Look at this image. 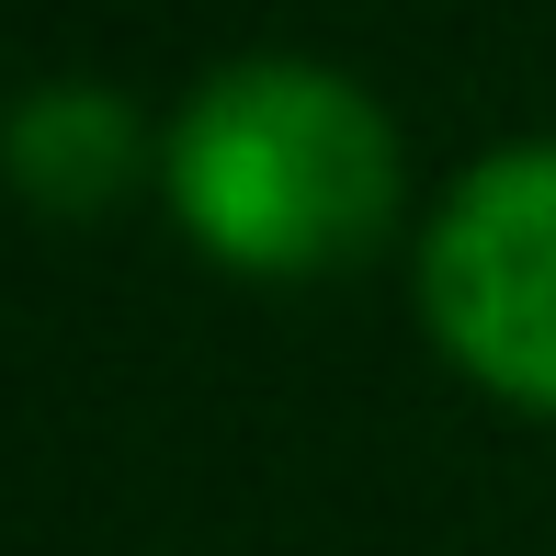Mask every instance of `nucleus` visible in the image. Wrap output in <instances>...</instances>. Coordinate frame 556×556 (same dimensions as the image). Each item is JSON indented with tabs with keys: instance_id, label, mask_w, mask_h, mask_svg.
<instances>
[{
	"instance_id": "f257e3e1",
	"label": "nucleus",
	"mask_w": 556,
	"mask_h": 556,
	"mask_svg": "<svg viewBox=\"0 0 556 556\" xmlns=\"http://www.w3.org/2000/svg\"><path fill=\"white\" fill-rule=\"evenodd\" d=\"M170 216L250 285H318L397 216V125L318 58H227L160 148Z\"/></svg>"
},
{
	"instance_id": "f03ea898",
	"label": "nucleus",
	"mask_w": 556,
	"mask_h": 556,
	"mask_svg": "<svg viewBox=\"0 0 556 556\" xmlns=\"http://www.w3.org/2000/svg\"><path fill=\"white\" fill-rule=\"evenodd\" d=\"M420 318L489 397L556 420V137L477 160L420 239Z\"/></svg>"
},
{
	"instance_id": "7ed1b4c3",
	"label": "nucleus",
	"mask_w": 556,
	"mask_h": 556,
	"mask_svg": "<svg viewBox=\"0 0 556 556\" xmlns=\"http://www.w3.org/2000/svg\"><path fill=\"white\" fill-rule=\"evenodd\" d=\"M0 170L35 193L46 216H103L148 170V125L114 80H35L0 114Z\"/></svg>"
}]
</instances>
